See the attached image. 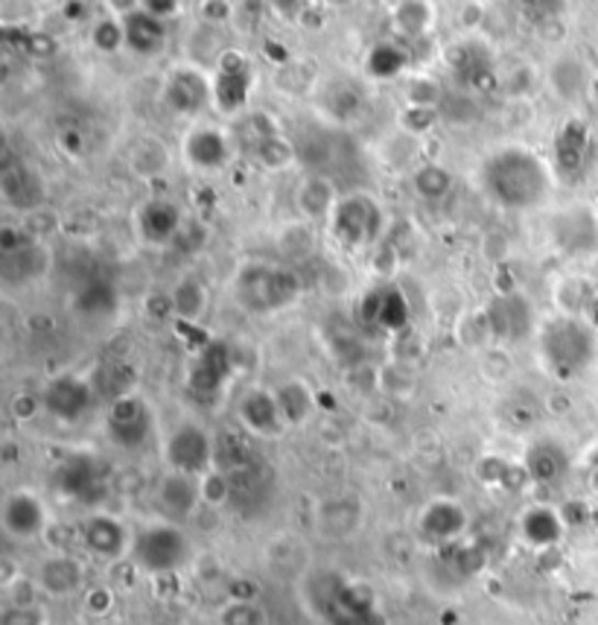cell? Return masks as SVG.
Here are the masks:
<instances>
[{
    "label": "cell",
    "mask_w": 598,
    "mask_h": 625,
    "mask_svg": "<svg viewBox=\"0 0 598 625\" xmlns=\"http://www.w3.org/2000/svg\"><path fill=\"white\" fill-rule=\"evenodd\" d=\"M179 232L181 211L170 199H146L144 205L137 208V234H140L144 243H149V246H167V243L179 237Z\"/></svg>",
    "instance_id": "19"
},
{
    "label": "cell",
    "mask_w": 598,
    "mask_h": 625,
    "mask_svg": "<svg viewBox=\"0 0 598 625\" xmlns=\"http://www.w3.org/2000/svg\"><path fill=\"white\" fill-rule=\"evenodd\" d=\"M298 149L286 141V137L274 135V137H260L257 141V161L269 167V170H283L295 161Z\"/></svg>",
    "instance_id": "37"
},
{
    "label": "cell",
    "mask_w": 598,
    "mask_h": 625,
    "mask_svg": "<svg viewBox=\"0 0 598 625\" xmlns=\"http://www.w3.org/2000/svg\"><path fill=\"white\" fill-rule=\"evenodd\" d=\"M555 232V243L564 252L582 255V252H593L596 241H593V216L587 211H566L552 225Z\"/></svg>",
    "instance_id": "28"
},
{
    "label": "cell",
    "mask_w": 598,
    "mask_h": 625,
    "mask_svg": "<svg viewBox=\"0 0 598 625\" xmlns=\"http://www.w3.org/2000/svg\"><path fill=\"white\" fill-rule=\"evenodd\" d=\"M181 153L196 170H223L232 161V141L219 126H196L181 141Z\"/></svg>",
    "instance_id": "18"
},
{
    "label": "cell",
    "mask_w": 598,
    "mask_h": 625,
    "mask_svg": "<svg viewBox=\"0 0 598 625\" xmlns=\"http://www.w3.org/2000/svg\"><path fill=\"white\" fill-rule=\"evenodd\" d=\"M587 153H590V129H587V123L566 121L555 137L557 170H564L566 176H575L578 170H584Z\"/></svg>",
    "instance_id": "26"
},
{
    "label": "cell",
    "mask_w": 598,
    "mask_h": 625,
    "mask_svg": "<svg viewBox=\"0 0 598 625\" xmlns=\"http://www.w3.org/2000/svg\"><path fill=\"white\" fill-rule=\"evenodd\" d=\"M450 188H453V172L438 167V164H424L415 172V190H418V197L429 199V202L444 199L450 193Z\"/></svg>",
    "instance_id": "35"
},
{
    "label": "cell",
    "mask_w": 598,
    "mask_h": 625,
    "mask_svg": "<svg viewBox=\"0 0 598 625\" xmlns=\"http://www.w3.org/2000/svg\"><path fill=\"white\" fill-rule=\"evenodd\" d=\"M239 421L248 433L263 438H274L283 429V415L278 406V394L269 389H251V392L239 401Z\"/></svg>",
    "instance_id": "21"
},
{
    "label": "cell",
    "mask_w": 598,
    "mask_h": 625,
    "mask_svg": "<svg viewBox=\"0 0 598 625\" xmlns=\"http://www.w3.org/2000/svg\"><path fill=\"white\" fill-rule=\"evenodd\" d=\"M53 489L59 491L61 498L68 500H91L97 489H100V473H97V462L86 454H70L65 462L53 471Z\"/></svg>",
    "instance_id": "20"
},
{
    "label": "cell",
    "mask_w": 598,
    "mask_h": 625,
    "mask_svg": "<svg viewBox=\"0 0 598 625\" xmlns=\"http://www.w3.org/2000/svg\"><path fill=\"white\" fill-rule=\"evenodd\" d=\"M132 538L135 535H128L126 523L109 512H94L91 517H86L82 529H79L82 547L94 558H100V561H120V558H126L132 553Z\"/></svg>",
    "instance_id": "11"
},
{
    "label": "cell",
    "mask_w": 598,
    "mask_h": 625,
    "mask_svg": "<svg viewBox=\"0 0 598 625\" xmlns=\"http://www.w3.org/2000/svg\"><path fill=\"white\" fill-rule=\"evenodd\" d=\"M91 42L100 53H117L126 44V33H123V21L120 18H100L91 33Z\"/></svg>",
    "instance_id": "40"
},
{
    "label": "cell",
    "mask_w": 598,
    "mask_h": 625,
    "mask_svg": "<svg viewBox=\"0 0 598 625\" xmlns=\"http://www.w3.org/2000/svg\"><path fill=\"white\" fill-rule=\"evenodd\" d=\"M109 438L123 450H137L153 436V412L146 406L144 398L137 394H120L112 403V412L105 418Z\"/></svg>",
    "instance_id": "10"
},
{
    "label": "cell",
    "mask_w": 598,
    "mask_h": 625,
    "mask_svg": "<svg viewBox=\"0 0 598 625\" xmlns=\"http://www.w3.org/2000/svg\"><path fill=\"white\" fill-rule=\"evenodd\" d=\"M540 360L561 380H569L593 362L596 354V336L590 325L575 316H557L540 327L538 336Z\"/></svg>",
    "instance_id": "3"
},
{
    "label": "cell",
    "mask_w": 598,
    "mask_h": 625,
    "mask_svg": "<svg viewBox=\"0 0 598 625\" xmlns=\"http://www.w3.org/2000/svg\"><path fill=\"white\" fill-rule=\"evenodd\" d=\"M485 325L496 343H522L526 336L534 334L538 316L520 290H505L490 295L485 304Z\"/></svg>",
    "instance_id": "7"
},
{
    "label": "cell",
    "mask_w": 598,
    "mask_h": 625,
    "mask_svg": "<svg viewBox=\"0 0 598 625\" xmlns=\"http://www.w3.org/2000/svg\"><path fill=\"white\" fill-rule=\"evenodd\" d=\"M234 377V357L228 343L211 339L188 371V394L196 403H216Z\"/></svg>",
    "instance_id": "8"
},
{
    "label": "cell",
    "mask_w": 598,
    "mask_h": 625,
    "mask_svg": "<svg viewBox=\"0 0 598 625\" xmlns=\"http://www.w3.org/2000/svg\"><path fill=\"white\" fill-rule=\"evenodd\" d=\"M274 394H278V406H281V415L286 424H301L313 412V392L301 380L283 383Z\"/></svg>",
    "instance_id": "32"
},
{
    "label": "cell",
    "mask_w": 598,
    "mask_h": 625,
    "mask_svg": "<svg viewBox=\"0 0 598 625\" xmlns=\"http://www.w3.org/2000/svg\"><path fill=\"white\" fill-rule=\"evenodd\" d=\"M163 103L176 114H199L214 103V82L196 68L172 70L163 86Z\"/></svg>",
    "instance_id": "17"
},
{
    "label": "cell",
    "mask_w": 598,
    "mask_h": 625,
    "mask_svg": "<svg viewBox=\"0 0 598 625\" xmlns=\"http://www.w3.org/2000/svg\"><path fill=\"white\" fill-rule=\"evenodd\" d=\"M359 316L365 325L380 327L385 334H400L409 327L411 308L397 287H376V290H368L359 301Z\"/></svg>",
    "instance_id": "13"
},
{
    "label": "cell",
    "mask_w": 598,
    "mask_h": 625,
    "mask_svg": "<svg viewBox=\"0 0 598 625\" xmlns=\"http://www.w3.org/2000/svg\"><path fill=\"white\" fill-rule=\"evenodd\" d=\"M482 190L505 211H534L552 193L549 164L529 146H503L482 164Z\"/></svg>",
    "instance_id": "1"
},
{
    "label": "cell",
    "mask_w": 598,
    "mask_h": 625,
    "mask_svg": "<svg viewBox=\"0 0 598 625\" xmlns=\"http://www.w3.org/2000/svg\"><path fill=\"white\" fill-rule=\"evenodd\" d=\"M432 123H436V112H432V109H418V105H411L409 112H406V126H409L411 132H427Z\"/></svg>",
    "instance_id": "43"
},
{
    "label": "cell",
    "mask_w": 598,
    "mask_h": 625,
    "mask_svg": "<svg viewBox=\"0 0 598 625\" xmlns=\"http://www.w3.org/2000/svg\"><path fill=\"white\" fill-rule=\"evenodd\" d=\"M593 319H596V327H598V301H596V308H593Z\"/></svg>",
    "instance_id": "48"
},
{
    "label": "cell",
    "mask_w": 598,
    "mask_h": 625,
    "mask_svg": "<svg viewBox=\"0 0 598 625\" xmlns=\"http://www.w3.org/2000/svg\"><path fill=\"white\" fill-rule=\"evenodd\" d=\"M44 410L59 421H79L94 403V389L86 377L61 375L47 383L42 394Z\"/></svg>",
    "instance_id": "15"
},
{
    "label": "cell",
    "mask_w": 598,
    "mask_h": 625,
    "mask_svg": "<svg viewBox=\"0 0 598 625\" xmlns=\"http://www.w3.org/2000/svg\"><path fill=\"white\" fill-rule=\"evenodd\" d=\"M128 558L146 576L181 573L193 561V540L181 523L153 521L135 532Z\"/></svg>",
    "instance_id": "2"
},
{
    "label": "cell",
    "mask_w": 598,
    "mask_h": 625,
    "mask_svg": "<svg viewBox=\"0 0 598 625\" xmlns=\"http://www.w3.org/2000/svg\"><path fill=\"white\" fill-rule=\"evenodd\" d=\"M403 68H406V51H403L400 44H394V42L374 44L371 53H368V59H365L368 77L394 79Z\"/></svg>",
    "instance_id": "33"
},
{
    "label": "cell",
    "mask_w": 598,
    "mask_h": 625,
    "mask_svg": "<svg viewBox=\"0 0 598 625\" xmlns=\"http://www.w3.org/2000/svg\"><path fill=\"white\" fill-rule=\"evenodd\" d=\"M522 468L529 473L531 482L538 486H555L557 480H564L569 471V459H566L564 447H557L555 442H534L522 456Z\"/></svg>",
    "instance_id": "25"
},
{
    "label": "cell",
    "mask_w": 598,
    "mask_h": 625,
    "mask_svg": "<svg viewBox=\"0 0 598 625\" xmlns=\"http://www.w3.org/2000/svg\"><path fill=\"white\" fill-rule=\"evenodd\" d=\"M170 295L172 304H176V316H181L184 322H193V319H199L205 313L207 292L199 278H181L179 287H176Z\"/></svg>",
    "instance_id": "34"
},
{
    "label": "cell",
    "mask_w": 598,
    "mask_h": 625,
    "mask_svg": "<svg viewBox=\"0 0 598 625\" xmlns=\"http://www.w3.org/2000/svg\"><path fill=\"white\" fill-rule=\"evenodd\" d=\"M362 521H365V509L359 503V498H330L318 505L316 512V526L325 538L345 540L357 535L362 529Z\"/></svg>",
    "instance_id": "22"
},
{
    "label": "cell",
    "mask_w": 598,
    "mask_h": 625,
    "mask_svg": "<svg viewBox=\"0 0 598 625\" xmlns=\"http://www.w3.org/2000/svg\"><path fill=\"white\" fill-rule=\"evenodd\" d=\"M251 68L239 70V74H219L214 77V105L219 112H239L251 97Z\"/></svg>",
    "instance_id": "29"
},
{
    "label": "cell",
    "mask_w": 598,
    "mask_h": 625,
    "mask_svg": "<svg viewBox=\"0 0 598 625\" xmlns=\"http://www.w3.org/2000/svg\"><path fill=\"white\" fill-rule=\"evenodd\" d=\"M199 505H202V489L196 477L170 471L155 486V509L161 512V521H188L196 514Z\"/></svg>",
    "instance_id": "16"
},
{
    "label": "cell",
    "mask_w": 598,
    "mask_h": 625,
    "mask_svg": "<svg viewBox=\"0 0 598 625\" xmlns=\"http://www.w3.org/2000/svg\"><path fill=\"white\" fill-rule=\"evenodd\" d=\"M74 308L82 316H109L117 308V292H114V287L109 281H91L77 292Z\"/></svg>",
    "instance_id": "31"
},
{
    "label": "cell",
    "mask_w": 598,
    "mask_h": 625,
    "mask_svg": "<svg viewBox=\"0 0 598 625\" xmlns=\"http://www.w3.org/2000/svg\"><path fill=\"white\" fill-rule=\"evenodd\" d=\"M123 21V33H126V47L137 56H158L167 47V26L161 18L149 15L140 3L132 12L120 18Z\"/></svg>",
    "instance_id": "23"
},
{
    "label": "cell",
    "mask_w": 598,
    "mask_h": 625,
    "mask_svg": "<svg viewBox=\"0 0 598 625\" xmlns=\"http://www.w3.org/2000/svg\"><path fill=\"white\" fill-rule=\"evenodd\" d=\"M199 489H202V505H211V509H219V505H225L234 498L232 477H225L223 471L205 473L199 480Z\"/></svg>",
    "instance_id": "39"
},
{
    "label": "cell",
    "mask_w": 598,
    "mask_h": 625,
    "mask_svg": "<svg viewBox=\"0 0 598 625\" xmlns=\"http://www.w3.org/2000/svg\"><path fill=\"white\" fill-rule=\"evenodd\" d=\"M112 605H114V593L109 591V588H94V591L88 593L86 609L91 611V614H109Z\"/></svg>",
    "instance_id": "42"
},
{
    "label": "cell",
    "mask_w": 598,
    "mask_h": 625,
    "mask_svg": "<svg viewBox=\"0 0 598 625\" xmlns=\"http://www.w3.org/2000/svg\"><path fill=\"white\" fill-rule=\"evenodd\" d=\"M590 480H593V489L598 491V459H596V465H593V473H590Z\"/></svg>",
    "instance_id": "47"
},
{
    "label": "cell",
    "mask_w": 598,
    "mask_h": 625,
    "mask_svg": "<svg viewBox=\"0 0 598 625\" xmlns=\"http://www.w3.org/2000/svg\"><path fill=\"white\" fill-rule=\"evenodd\" d=\"M336 202H339V197H336L334 181L325 179V176H313V179H307L298 188V208L309 216V220L330 216L334 214Z\"/></svg>",
    "instance_id": "30"
},
{
    "label": "cell",
    "mask_w": 598,
    "mask_h": 625,
    "mask_svg": "<svg viewBox=\"0 0 598 625\" xmlns=\"http://www.w3.org/2000/svg\"><path fill=\"white\" fill-rule=\"evenodd\" d=\"M163 459L170 471L202 480L205 473L214 471V438L199 424H179L167 436Z\"/></svg>",
    "instance_id": "6"
},
{
    "label": "cell",
    "mask_w": 598,
    "mask_h": 625,
    "mask_svg": "<svg viewBox=\"0 0 598 625\" xmlns=\"http://www.w3.org/2000/svg\"><path fill=\"white\" fill-rule=\"evenodd\" d=\"M0 190L9 205L18 211H35L44 202V188L35 172L26 167H7L3 179H0Z\"/></svg>",
    "instance_id": "27"
},
{
    "label": "cell",
    "mask_w": 598,
    "mask_h": 625,
    "mask_svg": "<svg viewBox=\"0 0 598 625\" xmlns=\"http://www.w3.org/2000/svg\"><path fill=\"white\" fill-rule=\"evenodd\" d=\"M301 278L286 266L272 264H248L239 269L234 281V295L248 313L266 316L274 310L290 308L298 299Z\"/></svg>",
    "instance_id": "4"
},
{
    "label": "cell",
    "mask_w": 598,
    "mask_h": 625,
    "mask_svg": "<svg viewBox=\"0 0 598 625\" xmlns=\"http://www.w3.org/2000/svg\"><path fill=\"white\" fill-rule=\"evenodd\" d=\"M33 410H35V403L33 401H21V398H18L15 401V415L18 418H30V415H33Z\"/></svg>",
    "instance_id": "46"
},
{
    "label": "cell",
    "mask_w": 598,
    "mask_h": 625,
    "mask_svg": "<svg viewBox=\"0 0 598 625\" xmlns=\"http://www.w3.org/2000/svg\"><path fill=\"white\" fill-rule=\"evenodd\" d=\"M0 523L12 540L30 544V540L42 538L44 532L50 529V512L44 500L30 489L9 491L0 505Z\"/></svg>",
    "instance_id": "9"
},
{
    "label": "cell",
    "mask_w": 598,
    "mask_h": 625,
    "mask_svg": "<svg viewBox=\"0 0 598 625\" xmlns=\"http://www.w3.org/2000/svg\"><path fill=\"white\" fill-rule=\"evenodd\" d=\"M140 7L149 12V15H155V18H170L172 12H179L181 9V3H176V0H163V3H158V0H149V3H140Z\"/></svg>",
    "instance_id": "45"
},
{
    "label": "cell",
    "mask_w": 598,
    "mask_h": 625,
    "mask_svg": "<svg viewBox=\"0 0 598 625\" xmlns=\"http://www.w3.org/2000/svg\"><path fill=\"white\" fill-rule=\"evenodd\" d=\"M248 59L239 51H225L219 56V74H239V70H248Z\"/></svg>",
    "instance_id": "44"
},
{
    "label": "cell",
    "mask_w": 598,
    "mask_h": 625,
    "mask_svg": "<svg viewBox=\"0 0 598 625\" xmlns=\"http://www.w3.org/2000/svg\"><path fill=\"white\" fill-rule=\"evenodd\" d=\"M415 526L427 544H453L471 526V514L459 500L436 498L420 509Z\"/></svg>",
    "instance_id": "12"
},
{
    "label": "cell",
    "mask_w": 598,
    "mask_h": 625,
    "mask_svg": "<svg viewBox=\"0 0 598 625\" xmlns=\"http://www.w3.org/2000/svg\"><path fill=\"white\" fill-rule=\"evenodd\" d=\"M566 521L564 514L552 505H531L520 514V535L531 549H555L564 540Z\"/></svg>",
    "instance_id": "24"
},
{
    "label": "cell",
    "mask_w": 598,
    "mask_h": 625,
    "mask_svg": "<svg viewBox=\"0 0 598 625\" xmlns=\"http://www.w3.org/2000/svg\"><path fill=\"white\" fill-rule=\"evenodd\" d=\"M0 625H50V617L38 605H9Z\"/></svg>",
    "instance_id": "41"
},
{
    "label": "cell",
    "mask_w": 598,
    "mask_h": 625,
    "mask_svg": "<svg viewBox=\"0 0 598 625\" xmlns=\"http://www.w3.org/2000/svg\"><path fill=\"white\" fill-rule=\"evenodd\" d=\"M219 625H269V614L257 600H228L216 614Z\"/></svg>",
    "instance_id": "36"
},
{
    "label": "cell",
    "mask_w": 598,
    "mask_h": 625,
    "mask_svg": "<svg viewBox=\"0 0 598 625\" xmlns=\"http://www.w3.org/2000/svg\"><path fill=\"white\" fill-rule=\"evenodd\" d=\"M86 565H82L77 556H70V553H53V556L44 558L38 570H35V588L47 593L50 600L74 596V593L86 588Z\"/></svg>",
    "instance_id": "14"
},
{
    "label": "cell",
    "mask_w": 598,
    "mask_h": 625,
    "mask_svg": "<svg viewBox=\"0 0 598 625\" xmlns=\"http://www.w3.org/2000/svg\"><path fill=\"white\" fill-rule=\"evenodd\" d=\"M432 7L429 3H400L394 9V24L400 26L403 35H420L432 21Z\"/></svg>",
    "instance_id": "38"
},
{
    "label": "cell",
    "mask_w": 598,
    "mask_h": 625,
    "mask_svg": "<svg viewBox=\"0 0 598 625\" xmlns=\"http://www.w3.org/2000/svg\"><path fill=\"white\" fill-rule=\"evenodd\" d=\"M385 216L383 208L371 193H348L339 197L334 214H330V228L334 237L342 243L345 249H368L374 246L376 237L383 234Z\"/></svg>",
    "instance_id": "5"
}]
</instances>
